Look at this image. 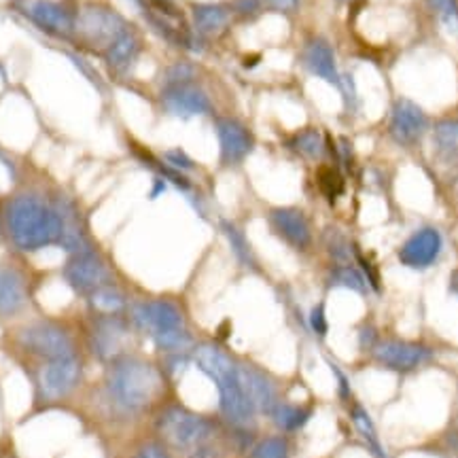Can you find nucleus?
<instances>
[{
  "instance_id": "5",
  "label": "nucleus",
  "mask_w": 458,
  "mask_h": 458,
  "mask_svg": "<svg viewBox=\"0 0 458 458\" xmlns=\"http://www.w3.org/2000/svg\"><path fill=\"white\" fill-rule=\"evenodd\" d=\"M371 359L380 368L394 371V374H414V371L431 363L435 352L431 346L422 342L393 337V340H377L376 346L371 348Z\"/></svg>"
},
{
  "instance_id": "37",
  "label": "nucleus",
  "mask_w": 458,
  "mask_h": 458,
  "mask_svg": "<svg viewBox=\"0 0 458 458\" xmlns=\"http://www.w3.org/2000/svg\"><path fill=\"white\" fill-rule=\"evenodd\" d=\"M308 325L318 337H325L329 334V318H327V306L325 301H318L308 314Z\"/></svg>"
},
{
  "instance_id": "8",
  "label": "nucleus",
  "mask_w": 458,
  "mask_h": 458,
  "mask_svg": "<svg viewBox=\"0 0 458 458\" xmlns=\"http://www.w3.org/2000/svg\"><path fill=\"white\" fill-rule=\"evenodd\" d=\"M267 225H270L274 236H278L297 253H308L312 249V223L297 206H274L267 210Z\"/></svg>"
},
{
  "instance_id": "38",
  "label": "nucleus",
  "mask_w": 458,
  "mask_h": 458,
  "mask_svg": "<svg viewBox=\"0 0 458 458\" xmlns=\"http://www.w3.org/2000/svg\"><path fill=\"white\" fill-rule=\"evenodd\" d=\"M329 368H331V371H334L335 382H337V397H340L342 401H348L351 399V382H348L346 374H344V371L337 368L335 363H331V360H329Z\"/></svg>"
},
{
  "instance_id": "19",
  "label": "nucleus",
  "mask_w": 458,
  "mask_h": 458,
  "mask_svg": "<svg viewBox=\"0 0 458 458\" xmlns=\"http://www.w3.org/2000/svg\"><path fill=\"white\" fill-rule=\"evenodd\" d=\"M142 54V37L139 30L134 28H128V30L119 34L114 41L108 45V47L102 51V60H105L106 68L114 74L128 72L131 66L139 62Z\"/></svg>"
},
{
  "instance_id": "7",
  "label": "nucleus",
  "mask_w": 458,
  "mask_h": 458,
  "mask_svg": "<svg viewBox=\"0 0 458 458\" xmlns=\"http://www.w3.org/2000/svg\"><path fill=\"white\" fill-rule=\"evenodd\" d=\"M131 320H134L136 327L151 335L153 340L159 335L172 334V331L187 329L185 314H182L181 306L174 300H168V297L134 303Z\"/></svg>"
},
{
  "instance_id": "35",
  "label": "nucleus",
  "mask_w": 458,
  "mask_h": 458,
  "mask_svg": "<svg viewBox=\"0 0 458 458\" xmlns=\"http://www.w3.org/2000/svg\"><path fill=\"white\" fill-rule=\"evenodd\" d=\"M229 9H232V13L240 17V20L249 21L261 15L266 4H263V0H232V3H229Z\"/></svg>"
},
{
  "instance_id": "2",
  "label": "nucleus",
  "mask_w": 458,
  "mask_h": 458,
  "mask_svg": "<svg viewBox=\"0 0 458 458\" xmlns=\"http://www.w3.org/2000/svg\"><path fill=\"white\" fill-rule=\"evenodd\" d=\"M108 394L125 411L145 410L157 397L162 376L151 363L134 357H119L111 363L106 377Z\"/></svg>"
},
{
  "instance_id": "32",
  "label": "nucleus",
  "mask_w": 458,
  "mask_h": 458,
  "mask_svg": "<svg viewBox=\"0 0 458 458\" xmlns=\"http://www.w3.org/2000/svg\"><path fill=\"white\" fill-rule=\"evenodd\" d=\"M196 79V66L191 62H176L168 71L164 72V88L170 85H182V83H193Z\"/></svg>"
},
{
  "instance_id": "13",
  "label": "nucleus",
  "mask_w": 458,
  "mask_h": 458,
  "mask_svg": "<svg viewBox=\"0 0 458 458\" xmlns=\"http://www.w3.org/2000/svg\"><path fill=\"white\" fill-rule=\"evenodd\" d=\"M17 9L41 30L60 38H71L74 30V13L55 0H17Z\"/></svg>"
},
{
  "instance_id": "31",
  "label": "nucleus",
  "mask_w": 458,
  "mask_h": 458,
  "mask_svg": "<svg viewBox=\"0 0 458 458\" xmlns=\"http://www.w3.org/2000/svg\"><path fill=\"white\" fill-rule=\"evenodd\" d=\"M250 458H289V444L284 437H266L253 448Z\"/></svg>"
},
{
  "instance_id": "44",
  "label": "nucleus",
  "mask_w": 458,
  "mask_h": 458,
  "mask_svg": "<svg viewBox=\"0 0 458 458\" xmlns=\"http://www.w3.org/2000/svg\"><path fill=\"white\" fill-rule=\"evenodd\" d=\"M454 193H456V199H458V176L454 179Z\"/></svg>"
},
{
  "instance_id": "42",
  "label": "nucleus",
  "mask_w": 458,
  "mask_h": 458,
  "mask_svg": "<svg viewBox=\"0 0 458 458\" xmlns=\"http://www.w3.org/2000/svg\"><path fill=\"white\" fill-rule=\"evenodd\" d=\"M165 187H168V182H165L162 176H156V182H153V191H151V198H157L159 193L165 191Z\"/></svg>"
},
{
  "instance_id": "30",
  "label": "nucleus",
  "mask_w": 458,
  "mask_h": 458,
  "mask_svg": "<svg viewBox=\"0 0 458 458\" xmlns=\"http://www.w3.org/2000/svg\"><path fill=\"white\" fill-rule=\"evenodd\" d=\"M327 253L331 255V259L335 261V266H340V263H351L352 261L354 249H352V244L348 242V238L340 232V229H329V233H327Z\"/></svg>"
},
{
  "instance_id": "33",
  "label": "nucleus",
  "mask_w": 458,
  "mask_h": 458,
  "mask_svg": "<svg viewBox=\"0 0 458 458\" xmlns=\"http://www.w3.org/2000/svg\"><path fill=\"white\" fill-rule=\"evenodd\" d=\"M318 185L323 189L325 196L335 199L344 193V176L337 170L329 168V165H323L318 172Z\"/></svg>"
},
{
  "instance_id": "41",
  "label": "nucleus",
  "mask_w": 458,
  "mask_h": 458,
  "mask_svg": "<svg viewBox=\"0 0 458 458\" xmlns=\"http://www.w3.org/2000/svg\"><path fill=\"white\" fill-rule=\"evenodd\" d=\"M193 458H219V454L213 448H204V445H199V448H196V452H193Z\"/></svg>"
},
{
  "instance_id": "29",
  "label": "nucleus",
  "mask_w": 458,
  "mask_h": 458,
  "mask_svg": "<svg viewBox=\"0 0 458 458\" xmlns=\"http://www.w3.org/2000/svg\"><path fill=\"white\" fill-rule=\"evenodd\" d=\"M352 422H354V428H357L360 437H363L365 442L369 444V448H371V452H374V456L376 458H386L385 450H382L380 439H377L374 422H371V418H369L368 411H365L363 405H354V408H352Z\"/></svg>"
},
{
  "instance_id": "3",
  "label": "nucleus",
  "mask_w": 458,
  "mask_h": 458,
  "mask_svg": "<svg viewBox=\"0 0 458 458\" xmlns=\"http://www.w3.org/2000/svg\"><path fill=\"white\" fill-rule=\"evenodd\" d=\"M128 28V20L119 11L106 7V4L88 3L74 13L72 37H77L85 47L100 49L102 54Z\"/></svg>"
},
{
  "instance_id": "17",
  "label": "nucleus",
  "mask_w": 458,
  "mask_h": 458,
  "mask_svg": "<svg viewBox=\"0 0 458 458\" xmlns=\"http://www.w3.org/2000/svg\"><path fill=\"white\" fill-rule=\"evenodd\" d=\"M79 377H81V363L71 354V357L49 360L38 374V386L43 397L60 399L77 386Z\"/></svg>"
},
{
  "instance_id": "22",
  "label": "nucleus",
  "mask_w": 458,
  "mask_h": 458,
  "mask_svg": "<svg viewBox=\"0 0 458 458\" xmlns=\"http://www.w3.org/2000/svg\"><path fill=\"white\" fill-rule=\"evenodd\" d=\"M435 156L445 164H458V113L444 114L431 123Z\"/></svg>"
},
{
  "instance_id": "43",
  "label": "nucleus",
  "mask_w": 458,
  "mask_h": 458,
  "mask_svg": "<svg viewBox=\"0 0 458 458\" xmlns=\"http://www.w3.org/2000/svg\"><path fill=\"white\" fill-rule=\"evenodd\" d=\"M450 293L458 297V267L450 274Z\"/></svg>"
},
{
  "instance_id": "20",
  "label": "nucleus",
  "mask_w": 458,
  "mask_h": 458,
  "mask_svg": "<svg viewBox=\"0 0 458 458\" xmlns=\"http://www.w3.org/2000/svg\"><path fill=\"white\" fill-rule=\"evenodd\" d=\"M232 9L229 4L221 3H196L191 4V20L196 34L202 38L219 37L223 30H227L232 21Z\"/></svg>"
},
{
  "instance_id": "26",
  "label": "nucleus",
  "mask_w": 458,
  "mask_h": 458,
  "mask_svg": "<svg viewBox=\"0 0 458 458\" xmlns=\"http://www.w3.org/2000/svg\"><path fill=\"white\" fill-rule=\"evenodd\" d=\"M270 416H272V420L276 422L278 428H283V431H286V433H293L308 425V420L312 418V408L310 405L278 403Z\"/></svg>"
},
{
  "instance_id": "10",
  "label": "nucleus",
  "mask_w": 458,
  "mask_h": 458,
  "mask_svg": "<svg viewBox=\"0 0 458 458\" xmlns=\"http://www.w3.org/2000/svg\"><path fill=\"white\" fill-rule=\"evenodd\" d=\"M444 253V236L435 225H422L401 244L397 259L408 270H428Z\"/></svg>"
},
{
  "instance_id": "27",
  "label": "nucleus",
  "mask_w": 458,
  "mask_h": 458,
  "mask_svg": "<svg viewBox=\"0 0 458 458\" xmlns=\"http://www.w3.org/2000/svg\"><path fill=\"white\" fill-rule=\"evenodd\" d=\"M329 284L354 291L359 295L369 293V284L365 280L363 272L359 270V266H352V263H340V266H335L329 274Z\"/></svg>"
},
{
  "instance_id": "18",
  "label": "nucleus",
  "mask_w": 458,
  "mask_h": 458,
  "mask_svg": "<svg viewBox=\"0 0 458 458\" xmlns=\"http://www.w3.org/2000/svg\"><path fill=\"white\" fill-rule=\"evenodd\" d=\"M301 64L314 77L340 89V71H337L335 51L325 37H310L301 49Z\"/></svg>"
},
{
  "instance_id": "11",
  "label": "nucleus",
  "mask_w": 458,
  "mask_h": 458,
  "mask_svg": "<svg viewBox=\"0 0 458 458\" xmlns=\"http://www.w3.org/2000/svg\"><path fill=\"white\" fill-rule=\"evenodd\" d=\"M66 284L71 286L77 293L89 295L94 293L100 286L111 284V270L94 250H85V253H77L68 257L64 270H62Z\"/></svg>"
},
{
  "instance_id": "25",
  "label": "nucleus",
  "mask_w": 458,
  "mask_h": 458,
  "mask_svg": "<svg viewBox=\"0 0 458 458\" xmlns=\"http://www.w3.org/2000/svg\"><path fill=\"white\" fill-rule=\"evenodd\" d=\"M88 301L96 312L102 314V317H117V314H122L125 308H128L125 295L119 289H114L113 284L96 289L94 293L88 295Z\"/></svg>"
},
{
  "instance_id": "1",
  "label": "nucleus",
  "mask_w": 458,
  "mask_h": 458,
  "mask_svg": "<svg viewBox=\"0 0 458 458\" xmlns=\"http://www.w3.org/2000/svg\"><path fill=\"white\" fill-rule=\"evenodd\" d=\"M9 236L20 250H41L57 244L62 240V215L55 206H49L43 198L34 193L15 196L4 213Z\"/></svg>"
},
{
  "instance_id": "15",
  "label": "nucleus",
  "mask_w": 458,
  "mask_h": 458,
  "mask_svg": "<svg viewBox=\"0 0 458 458\" xmlns=\"http://www.w3.org/2000/svg\"><path fill=\"white\" fill-rule=\"evenodd\" d=\"M215 386L219 388L221 414L236 427L250 425L257 414V410L253 408V403H250V399L246 397L242 385H240L238 369L233 371V374L221 377L219 382H215Z\"/></svg>"
},
{
  "instance_id": "39",
  "label": "nucleus",
  "mask_w": 458,
  "mask_h": 458,
  "mask_svg": "<svg viewBox=\"0 0 458 458\" xmlns=\"http://www.w3.org/2000/svg\"><path fill=\"white\" fill-rule=\"evenodd\" d=\"M134 458H170V454L162 444H145Z\"/></svg>"
},
{
  "instance_id": "12",
  "label": "nucleus",
  "mask_w": 458,
  "mask_h": 458,
  "mask_svg": "<svg viewBox=\"0 0 458 458\" xmlns=\"http://www.w3.org/2000/svg\"><path fill=\"white\" fill-rule=\"evenodd\" d=\"M20 342L26 351L38 354V357L47 360L71 357L74 351L72 337L68 335V331L54 323L28 325L26 329H21Z\"/></svg>"
},
{
  "instance_id": "34",
  "label": "nucleus",
  "mask_w": 458,
  "mask_h": 458,
  "mask_svg": "<svg viewBox=\"0 0 458 458\" xmlns=\"http://www.w3.org/2000/svg\"><path fill=\"white\" fill-rule=\"evenodd\" d=\"M428 4L442 17L445 26L458 30V0H428Z\"/></svg>"
},
{
  "instance_id": "21",
  "label": "nucleus",
  "mask_w": 458,
  "mask_h": 458,
  "mask_svg": "<svg viewBox=\"0 0 458 458\" xmlns=\"http://www.w3.org/2000/svg\"><path fill=\"white\" fill-rule=\"evenodd\" d=\"M28 300L26 280L15 267L0 266V317H15L24 310Z\"/></svg>"
},
{
  "instance_id": "45",
  "label": "nucleus",
  "mask_w": 458,
  "mask_h": 458,
  "mask_svg": "<svg viewBox=\"0 0 458 458\" xmlns=\"http://www.w3.org/2000/svg\"><path fill=\"white\" fill-rule=\"evenodd\" d=\"M342 3H346V0H342Z\"/></svg>"
},
{
  "instance_id": "6",
  "label": "nucleus",
  "mask_w": 458,
  "mask_h": 458,
  "mask_svg": "<svg viewBox=\"0 0 458 458\" xmlns=\"http://www.w3.org/2000/svg\"><path fill=\"white\" fill-rule=\"evenodd\" d=\"M431 131V119L425 108L410 98H397L388 114V134L403 148H416Z\"/></svg>"
},
{
  "instance_id": "14",
  "label": "nucleus",
  "mask_w": 458,
  "mask_h": 458,
  "mask_svg": "<svg viewBox=\"0 0 458 458\" xmlns=\"http://www.w3.org/2000/svg\"><path fill=\"white\" fill-rule=\"evenodd\" d=\"M159 102H162V108L170 114V117L191 119L199 117V114L213 113V100H210V96L196 83H182L164 88L162 94H159Z\"/></svg>"
},
{
  "instance_id": "4",
  "label": "nucleus",
  "mask_w": 458,
  "mask_h": 458,
  "mask_svg": "<svg viewBox=\"0 0 458 458\" xmlns=\"http://www.w3.org/2000/svg\"><path fill=\"white\" fill-rule=\"evenodd\" d=\"M213 428L215 427L210 418L196 414V411L182 408V405L168 408L159 418V433L176 450L199 448L210 437Z\"/></svg>"
},
{
  "instance_id": "24",
  "label": "nucleus",
  "mask_w": 458,
  "mask_h": 458,
  "mask_svg": "<svg viewBox=\"0 0 458 458\" xmlns=\"http://www.w3.org/2000/svg\"><path fill=\"white\" fill-rule=\"evenodd\" d=\"M291 151L303 159H310V162H318L327 156V142H325L323 134L317 128H301L295 134H291L289 139Z\"/></svg>"
},
{
  "instance_id": "28",
  "label": "nucleus",
  "mask_w": 458,
  "mask_h": 458,
  "mask_svg": "<svg viewBox=\"0 0 458 458\" xmlns=\"http://www.w3.org/2000/svg\"><path fill=\"white\" fill-rule=\"evenodd\" d=\"M221 229L225 233L229 246H232L236 259L242 263L244 267H250V270H257V257L253 253V246L249 244L244 232L238 225H233L232 221H221Z\"/></svg>"
},
{
  "instance_id": "40",
  "label": "nucleus",
  "mask_w": 458,
  "mask_h": 458,
  "mask_svg": "<svg viewBox=\"0 0 458 458\" xmlns=\"http://www.w3.org/2000/svg\"><path fill=\"white\" fill-rule=\"evenodd\" d=\"M266 9H274L280 11V13H291L300 7V0H263Z\"/></svg>"
},
{
  "instance_id": "36",
  "label": "nucleus",
  "mask_w": 458,
  "mask_h": 458,
  "mask_svg": "<svg viewBox=\"0 0 458 458\" xmlns=\"http://www.w3.org/2000/svg\"><path fill=\"white\" fill-rule=\"evenodd\" d=\"M162 159L170 165V168H174V170H179V172H185V174H187V172H191V170L198 168L196 162H193V159L189 157L181 147L168 148V151H164Z\"/></svg>"
},
{
  "instance_id": "16",
  "label": "nucleus",
  "mask_w": 458,
  "mask_h": 458,
  "mask_svg": "<svg viewBox=\"0 0 458 458\" xmlns=\"http://www.w3.org/2000/svg\"><path fill=\"white\" fill-rule=\"evenodd\" d=\"M238 376L253 408L259 414H272L274 408L280 403L276 382L272 380V376L250 363H238Z\"/></svg>"
},
{
  "instance_id": "9",
  "label": "nucleus",
  "mask_w": 458,
  "mask_h": 458,
  "mask_svg": "<svg viewBox=\"0 0 458 458\" xmlns=\"http://www.w3.org/2000/svg\"><path fill=\"white\" fill-rule=\"evenodd\" d=\"M216 140H219V162L225 168H236L255 151V134L236 117L215 119Z\"/></svg>"
},
{
  "instance_id": "23",
  "label": "nucleus",
  "mask_w": 458,
  "mask_h": 458,
  "mask_svg": "<svg viewBox=\"0 0 458 458\" xmlns=\"http://www.w3.org/2000/svg\"><path fill=\"white\" fill-rule=\"evenodd\" d=\"M125 334H128V327L114 317H105L100 325H96L94 334V351L102 359H119V352H122Z\"/></svg>"
}]
</instances>
